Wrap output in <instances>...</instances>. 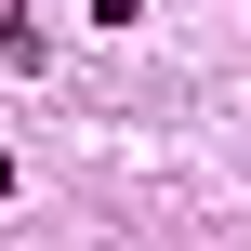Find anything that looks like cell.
<instances>
[{"instance_id":"cell-1","label":"cell","mask_w":251,"mask_h":251,"mask_svg":"<svg viewBox=\"0 0 251 251\" xmlns=\"http://www.w3.org/2000/svg\"><path fill=\"white\" fill-rule=\"evenodd\" d=\"M40 53H53V40H40V13H26V0H0V66H40Z\"/></svg>"}]
</instances>
